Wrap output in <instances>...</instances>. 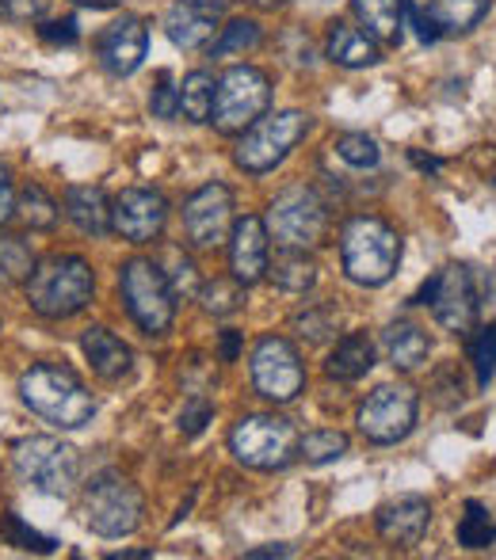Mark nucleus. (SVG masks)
Returning <instances> with one entry per match:
<instances>
[{"label":"nucleus","mask_w":496,"mask_h":560,"mask_svg":"<svg viewBox=\"0 0 496 560\" xmlns=\"http://www.w3.org/2000/svg\"><path fill=\"white\" fill-rule=\"evenodd\" d=\"M298 431L290 420L282 416H245V420L233 423L230 431V450L241 465L259 472H275V469H287L290 462L298 457Z\"/></svg>","instance_id":"0eeeda50"},{"label":"nucleus","mask_w":496,"mask_h":560,"mask_svg":"<svg viewBox=\"0 0 496 560\" xmlns=\"http://www.w3.org/2000/svg\"><path fill=\"white\" fill-rule=\"evenodd\" d=\"M15 214H20L31 229H54L58 225V202H54L38 184H27L20 195H15Z\"/></svg>","instance_id":"2f4dec72"},{"label":"nucleus","mask_w":496,"mask_h":560,"mask_svg":"<svg viewBox=\"0 0 496 560\" xmlns=\"http://www.w3.org/2000/svg\"><path fill=\"white\" fill-rule=\"evenodd\" d=\"M371 366H374V343H371V336H367V332L344 336L341 343L333 347L328 362H325L328 377H336V382H359V377H364Z\"/></svg>","instance_id":"a878e982"},{"label":"nucleus","mask_w":496,"mask_h":560,"mask_svg":"<svg viewBox=\"0 0 496 560\" xmlns=\"http://www.w3.org/2000/svg\"><path fill=\"white\" fill-rule=\"evenodd\" d=\"M405 23H413L416 38H420L424 46H431V43H436V38H439V31L431 27V20H428V15H424V12H420V8L413 4V0H408V20H405Z\"/></svg>","instance_id":"c03bdc74"},{"label":"nucleus","mask_w":496,"mask_h":560,"mask_svg":"<svg viewBox=\"0 0 496 560\" xmlns=\"http://www.w3.org/2000/svg\"><path fill=\"white\" fill-rule=\"evenodd\" d=\"M325 54H328V61H333V66H341V69H367V66H374V61H378V43L367 35V31L336 20L333 27H328Z\"/></svg>","instance_id":"5701e85b"},{"label":"nucleus","mask_w":496,"mask_h":560,"mask_svg":"<svg viewBox=\"0 0 496 560\" xmlns=\"http://www.w3.org/2000/svg\"><path fill=\"white\" fill-rule=\"evenodd\" d=\"M252 8H264V12H275V8H282L287 0H249Z\"/></svg>","instance_id":"864d4df0"},{"label":"nucleus","mask_w":496,"mask_h":560,"mask_svg":"<svg viewBox=\"0 0 496 560\" xmlns=\"http://www.w3.org/2000/svg\"><path fill=\"white\" fill-rule=\"evenodd\" d=\"M31 271H35V256L27 241L15 233H0V282L15 287V282H27Z\"/></svg>","instance_id":"c756f323"},{"label":"nucleus","mask_w":496,"mask_h":560,"mask_svg":"<svg viewBox=\"0 0 496 560\" xmlns=\"http://www.w3.org/2000/svg\"><path fill=\"white\" fill-rule=\"evenodd\" d=\"M8 218H15V187H12V179H8V168L0 164V225H4Z\"/></svg>","instance_id":"49530a36"},{"label":"nucleus","mask_w":496,"mask_h":560,"mask_svg":"<svg viewBox=\"0 0 496 560\" xmlns=\"http://www.w3.org/2000/svg\"><path fill=\"white\" fill-rule=\"evenodd\" d=\"M123 305L134 317V325L146 336H164L176 320V294H172L169 279H164L161 264L153 259H130L119 271Z\"/></svg>","instance_id":"20e7f679"},{"label":"nucleus","mask_w":496,"mask_h":560,"mask_svg":"<svg viewBox=\"0 0 496 560\" xmlns=\"http://www.w3.org/2000/svg\"><path fill=\"white\" fill-rule=\"evenodd\" d=\"M408 156H413V164H416V168H424V172L439 168V161H431V156H420V153H408Z\"/></svg>","instance_id":"603ef678"},{"label":"nucleus","mask_w":496,"mask_h":560,"mask_svg":"<svg viewBox=\"0 0 496 560\" xmlns=\"http://www.w3.org/2000/svg\"><path fill=\"white\" fill-rule=\"evenodd\" d=\"M218 31V15L203 12V8L187 4V0H176V4L164 12V35L180 46V50H199V46L215 43Z\"/></svg>","instance_id":"412c9836"},{"label":"nucleus","mask_w":496,"mask_h":560,"mask_svg":"<svg viewBox=\"0 0 496 560\" xmlns=\"http://www.w3.org/2000/svg\"><path fill=\"white\" fill-rule=\"evenodd\" d=\"M12 465L23 485L43 495H66L81 477V454L54 435H31L12 450Z\"/></svg>","instance_id":"6e6552de"},{"label":"nucleus","mask_w":496,"mask_h":560,"mask_svg":"<svg viewBox=\"0 0 496 560\" xmlns=\"http://www.w3.org/2000/svg\"><path fill=\"white\" fill-rule=\"evenodd\" d=\"M267 236L282 244V248H321L328 241V207L318 199L310 187H290L272 202L264 218Z\"/></svg>","instance_id":"1a4fd4ad"},{"label":"nucleus","mask_w":496,"mask_h":560,"mask_svg":"<svg viewBox=\"0 0 496 560\" xmlns=\"http://www.w3.org/2000/svg\"><path fill=\"white\" fill-rule=\"evenodd\" d=\"M305 133H310V115L305 112H295V107H290V112L259 115L256 122L241 133L233 161H238V168L249 172V176H264V172H272L275 164L287 161L290 149H295Z\"/></svg>","instance_id":"39448f33"},{"label":"nucleus","mask_w":496,"mask_h":560,"mask_svg":"<svg viewBox=\"0 0 496 560\" xmlns=\"http://www.w3.org/2000/svg\"><path fill=\"white\" fill-rule=\"evenodd\" d=\"M416 416H420V393L405 382H390V385H378L374 393H367V400L359 405L356 423L367 443L393 446L413 435Z\"/></svg>","instance_id":"9d476101"},{"label":"nucleus","mask_w":496,"mask_h":560,"mask_svg":"<svg viewBox=\"0 0 496 560\" xmlns=\"http://www.w3.org/2000/svg\"><path fill=\"white\" fill-rule=\"evenodd\" d=\"M348 454V435L333 428H321L310 431L305 439H298V457H305L310 465H328V462H341Z\"/></svg>","instance_id":"7c9ffc66"},{"label":"nucleus","mask_w":496,"mask_h":560,"mask_svg":"<svg viewBox=\"0 0 496 560\" xmlns=\"http://www.w3.org/2000/svg\"><path fill=\"white\" fill-rule=\"evenodd\" d=\"M149 107H153L157 118H176L180 115V89H172L169 73L157 77V89H153V96H149Z\"/></svg>","instance_id":"79ce46f5"},{"label":"nucleus","mask_w":496,"mask_h":560,"mask_svg":"<svg viewBox=\"0 0 496 560\" xmlns=\"http://www.w3.org/2000/svg\"><path fill=\"white\" fill-rule=\"evenodd\" d=\"M333 149L344 164H351V168H374L378 156H382L378 153V141L367 138V133H341Z\"/></svg>","instance_id":"e433bc0d"},{"label":"nucleus","mask_w":496,"mask_h":560,"mask_svg":"<svg viewBox=\"0 0 496 560\" xmlns=\"http://www.w3.org/2000/svg\"><path fill=\"white\" fill-rule=\"evenodd\" d=\"M153 553L149 549H123V553H112V560H149Z\"/></svg>","instance_id":"3c124183"},{"label":"nucleus","mask_w":496,"mask_h":560,"mask_svg":"<svg viewBox=\"0 0 496 560\" xmlns=\"http://www.w3.org/2000/svg\"><path fill=\"white\" fill-rule=\"evenodd\" d=\"M493 0H428V20L431 27L439 31V38L443 35H466V31H474L477 23L489 15Z\"/></svg>","instance_id":"393cba45"},{"label":"nucleus","mask_w":496,"mask_h":560,"mask_svg":"<svg viewBox=\"0 0 496 560\" xmlns=\"http://www.w3.org/2000/svg\"><path fill=\"white\" fill-rule=\"evenodd\" d=\"M187 4H195V8H203V12H215V15H222L226 8L233 4V0H187Z\"/></svg>","instance_id":"8fccbe9b"},{"label":"nucleus","mask_w":496,"mask_h":560,"mask_svg":"<svg viewBox=\"0 0 496 560\" xmlns=\"http://www.w3.org/2000/svg\"><path fill=\"white\" fill-rule=\"evenodd\" d=\"M199 302L210 317H230V313H238L241 302H245V287H241L238 279H215V282H207V287H199Z\"/></svg>","instance_id":"f704fd0d"},{"label":"nucleus","mask_w":496,"mask_h":560,"mask_svg":"<svg viewBox=\"0 0 496 560\" xmlns=\"http://www.w3.org/2000/svg\"><path fill=\"white\" fill-rule=\"evenodd\" d=\"M413 302L431 305L436 320L454 336L470 332V328L477 325V310H482V302H477L474 275H470V267H462V264H451V267H443L439 275H431Z\"/></svg>","instance_id":"f8f14e48"},{"label":"nucleus","mask_w":496,"mask_h":560,"mask_svg":"<svg viewBox=\"0 0 496 560\" xmlns=\"http://www.w3.org/2000/svg\"><path fill=\"white\" fill-rule=\"evenodd\" d=\"M267 275H272L275 287L287 290V294H305V290H313V282H318V264H313V256H305L302 248H282L275 259H267Z\"/></svg>","instance_id":"bb28decb"},{"label":"nucleus","mask_w":496,"mask_h":560,"mask_svg":"<svg viewBox=\"0 0 496 560\" xmlns=\"http://www.w3.org/2000/svg\"><path fill=\"white\" fill-rule=\"evenodd\" d=\"M81 351H84V359H89V366L96 370L104 382H119L134 366V351L115 332H107V328H84Z\"/></svg>","instance_id":"6ab92c4d"},{"label":"nucleus","mask_w":496,"mask_h":560,"mask_svg":"<svg viewBox=\"0 0 496 560\" xmlns=\"http://www.w3.org/2000/svg\"><path fill=\"white\" fill-rule=\"evenodd\" d=\"M290 553H295V549H290V546H264V549H249V560H264V557H290Z\"/></svg>","instance_id":"09e8293b"},{"label":"nucleus","mask_w":496,"mask_h":560,"mask_svg":"<svg viewBox=\"0 0 496 560\" xmlns=\"http://www.w3.org/2000/svg\"><path fill=\"white\" fill-rule=\"evenodd\" d=\"M50 12V0H0V20L8 23H35Z\"/></svg>","instance_id":"a19ab883"},{"label":"nucleus","mask_w":496,"mask_h":560,"mask_svg":"<svg viewBox=\"0 0 496 560\" xmlns=\"http://www.w3.org/2000/svg\"><path fill=\"white\" fill-rule=\"evenodd\" d=\"M141 492L119 472H100L84 492V518L100 538H126L141 526Z\"/></svg>","instance_id":"9b49d317"},{"label":"nucleus","mask_w":496,"mask_h":560,"mask_svg":"<svg viewBox=\"0 0 496 560\" xmlns=\"http://www.w3.org/2000/svg\"><path fill=\"white\" fill-rule=\"evenodd\" d=\"M431 526V503L424 495H401L378 511V534L390 546H420V538Z\"/></svg>","instance_id":"a211bd4d"},{"label":"nucleus","mask_w":496,"mask_h":560,"mask_svg":"<svg viewBox=\"0 0 496 560\" xmlns=\"http://www.w3.org/2000/svg\"><path fill=\"white\" fill-rule=\"evenodd\" d=\"M341 264L356 287H385L401 267V236L374 214H356L341 229Z\"/></svg>","instance_id":"f03ea898"},{"label":"nucleus","mask_w":496,"mask_h":560,"mask_svg":"<svg viewBox=\"0 0 496 560\" xmlns=\"http://www.w3.org/2000/svg\"><path fill=\"white\" fill-rule=\"evenodd\" d=\"M259 46V23L256 20H230L218 27V38L210 43L215 58H233V54H249Z\"/></svg>","instance_id":"473e14b6"},{"label":"nucleus","mask_w":496,"mask_h":560,"mask_svg":"<svg viewBox=\"0 0 496 560\" xmlns=\"http://www.w3.org/2000/svg\"><path fill=\"white\" fill-rule=\"evenodd\" d=\"M20 397L35 416L61 431H77L96 416V400H92L89 385L73 374L69 366H50L38 362L20 377Z\"/></svg>","instance_id":"f257e3e1"},{"label":"nucleus","mask_w":496,"mask_h":560,"mask_svg":"<svg viewBox=\"0 0 496 560\" xmlns=\"http://www.w3.org/2000/svg\"><path fill=\"white\" fill-rule=\"evenodd\" d=\"M470 164H474L489 184H496V145H477L474 153H470Z\"/></svg>","instance_id":"a18cd8bd"},{"label":"nucleus","mask_w":496,"mask_h":560,"mask_svg":"<svg viewBox=\"0 0 496 560\" xmlns=\"http://www.w3.org/2000/svg\"><path fill=\"white\" fill-rule=\"evenodd\" d=\"M272 104V77L256 66H230L215 84V122L218 133H245Z\"/></svg>","instance_id":"423d86ee"},{"label":"nucleus","mask_w":496,"mask_h":560,"mask_svg":"<svg viewBox=\"0 0 496 560\" xmlns=\"http://www.w3.org/2000/svg\"><path fill=\"white\" fill-rule=\"evenodd\" d=\"M351 12L378 46H397L405 38L408 0H351Z\"/></svg>","instance_id":"aec40b11"},{"label":"nucleus","mask_w":496,"mask_h":560,"mask_svg":"<svg viewBox=\"0 0 496 560\" xmlns=\"http://www.w3.org/2000/svg\"><path fill=\"white\" fill-rule=\"evenodd\" d=\"M233 229V195L222 184H207L184 202V233L195 248H218Z\"/></svg>","instance_id":"4468645a"},{"label":"nucleus","mask_w":496,"mask_h":560,"mask_svg":"<svg viewBox=\"0 0 496 560\" xmlns=\"http://www.w3.org/2000/svg\"><path fill=\"white\" fill-rule=\"evenodd\" d=\"M0 538H4L8 546L23 549V553H54V549H58V541L46 538V534H38V530H31L15 511H4V515H0Z\"/></svg>","instance_id":"72a5a7b5"},{"label":"nucleus","mask_w":496,"mask_h":560,"mask_svg":"<svg viewBox=\"0 0 496 560\" xmlns=\"http://www.w3.org/2000/svg\"><path fill=\"white\" fill-rule=\"evenodd\" d=\"M470 362H474V374H477V385H489L493 374H496V320L485 325L482 332L470 339Z\"/></svg>","instance_id":"c9c22d12"},{"label":"nucleus","mask_w":496,"mask_h":560,"mask_svg":"<svg viewBox=\"0 0 496 560\" xmlns=\"http://www.w3.org/2000/svg\"><path fill=\"white\" fill-rule=\"evenodd\" d=\"M92 290L96 279L81 256H46L27 279V305L46 320H66L89 310Z\"/></svg>","instance_id":"7ed1b4c3"},{"label":"nucleus","mask_w":496,"mask_h":560,"mask_svg":"<svg viewBox=\"0 0 496 560\" xmlns=\"http://www.w3.org/2000/svg\"><path fill=\"white\" fill-rule=\"evenodd\" d=\"M333 325H336V313L328 310V305H318V310H305L295 317L298 336L310 339V343H321V339L333 336Z\"/></svg>","instance_id":"58836bf2"},{"label":"nucleus","mask_w":496,"mask_h":560,"mask_svg":"<svg viewBox=\"0 0 496 560\" xmlns=\"http://www.w3.org/2000/svg\"><path fill=\"white\" fill-rule=\"evenodd\" d=\"M241 354V332H233V328H226L222 332V359L233 362Z\"/></svg>","instance_id":"de8ad7c7"},{"label":"nucleus","mask_w":496,"mask_h":560,"mask_svg":"<svg viewBox=\"0 0 496 560\" xmlns=\"http://www.w3.org/2000/svg\"><path fill=\"white\" fill-rule=\"evenodd\" d=\"M382 347H385V359H390L393 370L401 374H413L428 362V351H431V339L424 332L420 325L413 320H397L382 332Z\"/></svg>","instance_id":"4be33fe9"},{"label":"nucleus","mask_w":496,"mask_h":560,"mask_svg":"<svg viewBox=\"0 0 496 560\" xmlns=\"http://www.w3.org/2000/svg\"><path fill=\"white\" fill-rule=\"evenodd\" d=\"M146 50H149V31H146V23L134 20V15H123V20L107 23L96 38L100 69L112 77L138 73V66L146 61Z\"/></svg>","instance_id":"dca6fc26"},{"label":"nucleus","mask_w":496,"mask_h":560,"mask_svg":"<svg viewBox=\"0 0 496 560\" xmlns=\"http://www.w3.org/2000/svg\"><path fill=\"white\" fill-rule=\"evenodd\" d=\"M267 225L264 218L245 214L241 222H233L230 229V271L241 287H256L259 279L267 275Z\"/></svg>","instance_id":"f3484780"},{"label":"nucleus","mask_w":496,"mask_h":560,"mask_svg":"<svg viewBox=\"0 0 496 560\" xmlns=\"http://www.w3.org/2000/svg\"><path fill=\"white\" fill-rule=\"evenodd\" d=\"M459 546L462 549H493L496 546V518L485 503L470 500L466 515L459 523Z\"/></svg>","instance_id":"c85d7f7f"},{"label":"nucleus","mask_w":496,"mask_h":560,"mask_svg":"<svg viewBox=\"0 0 496 560\" xmlns=\"http://www.w3.org/2000/svg\"><path fill=\"white\" fill-rule=\"evenodd\" d=\"M215 77L207 69H195V73L184 77L180 84V115L187 122H210V112H215Z\"/></svg>","instance_id":"cd10ccee"},{"label":"nucleus","mask_w":496,"mask_h":560,"mask_svg":"<svg viewBox=\"0 0 496 560\" xmlns=\"http://www.w3.org/2000/svg\"><path fill=\"white\" fill-rule=\"evenodd\" d=\"M66 218L81 229L84 236L112 233V202L100 187H69L66 191Z\"/></svg>","instance_id":"b1692460"},{"label":"nucleus","mask_w":496,"mask_h":560,"mask_svg":"<svg viewBox=\"0 0 496 560\" xmlns=\"http://www.w3.org/2000/svg\"><path fill=\"white\" fill-rule=\"evenodd\" d=\"M38 38H43V43H54V46H73L77 38H81V31H77V20H54V23H43V27H38Z\"/></svg>","instance_id":"37998d69"},{"label":"nucleus","mask_w":496,"mask_h":560,"mask_svg":"<svg viewBox=\"0 0 496 560\" xmlns=\"http://www.w3.org/2000/svg\"><path fill=\"white\" fill-rule=\"evenodd\" d=\"M73 4H84V8H115L119 0H73Z\"/></svg>","instance_id":"5fc2aeb1"},{"label":"nucleus","mask_w":496,"mask_h":560,"mask_svg":"<svg viewBox=\"0 0 496 560\" xmlns=\"http://www.w3.org/2000/svg\"><path fill=\"white\" fill-rule=\"evenodd\" d=\"M169 271H164V279H169V287H172V294H176V302L180 298H195L199 294V275H195V264H192V256H184L180 248H172L169 252Z\"/></svg>","instance_id":"4c0bfd02"},{"label":"nucleus","mask_w":496,"mask_h":560,"mask_svg":"<svg viewBox=\"0 0 496 560\" xmlns=\"http://www.w3.org/2000/svg\"><path fill=\"white\" fill-rule=\"evenodd\" d=\"M169 222V202L161 191L149 187H126L119 199L112 202V229L130 244H149L161 236Z\"/></svg>","instance_id":"2eb2a0df"},{"label":"nucleus","mask_w":496,"mask_h":560,"mask_svg":"<svg viewBox=\"0 0 496 560\" xmlns=\"http://www.w3.org/2000/svg\"><path fill=\"white\" fill-rule=\"evenodd\" d=\"M210 420H215V405L207 397H192L184 405V412H180V431L184 435H203Z\"/></svg>","instance_id":"ea45409f"},{"label":"nucleus","mask_w":496,"mask_h":560,"mask_svg":"<svg viewBox=\"0 0 496 560\" xmlns=\"http://www.w3.org/2000/svg\"><path fill=\"white\" fill-rule=\"evenodd\" d=\"M252 385L272 405H290L305 389V366L290 339L264 336L252 347Z\"/></svg>","instance_id":"ddd939ff"}]
</instances>
